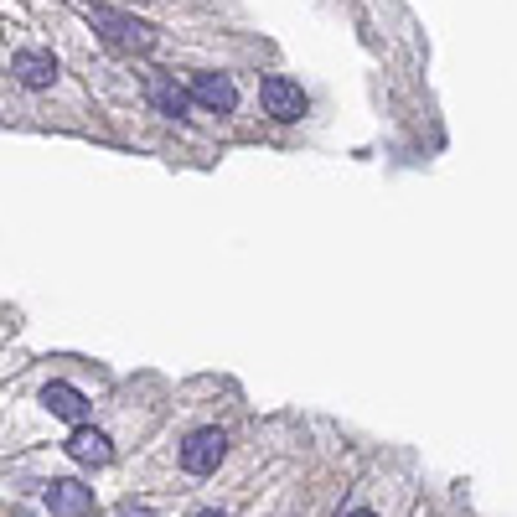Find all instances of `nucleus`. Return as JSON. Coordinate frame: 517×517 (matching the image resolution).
Segmentation results:
<instances>
[{"label":"nucleus","mask_w":517,"mask_h":517,"mask_svg":"<svg viewBox=\"0 0 517 517\" xmlns=\"http://www.w3.org/2000/svg\"><path fill=\"white\" fill-rule=\"evenodd\" d=\"M88 26L99 32V42H104V47L125 52V57H145L150 47H156V26L140 21V16H130V11L94 6V11H88Z\"/></svg>","instance_id":"1"},{"label":"nucleus","mask_w":517,"mask_h":517,"mask_svg":"<svg viewBox=\"0 0 517 517\" xmlns=\"http://www.w3.org/2000/svg\"><path fill=\"white\" fill-rule=\"evenodd\" d=\"M259 104H264L269 119H280V125H295V119H306V109H311L306 88H300L295 78H285V73H269L259 83Z\"/></svg>","instance_id":"2"},{"label":"nucleus","mask_w":517,"mask_h":517,"mask_svg":"<svg viewBox=\"0 0 517 517\" xmlns=\"http://www.w3.org/2000/svg\"><path fill=\"white\" fill-rule=\"evenodd\" d=\"M228 455V435L218 430V424H207V430H192L187 440H181V471L187 476H212L223 466Z\"/></svg>","instance_id":"3"},{"label":"nucleus","mask_w":517,"mask_h":517,"mask_svg":"<svg viewBox=\"0 0 517 517\" xmlns=\"http://www.w3.org/2000/svg\"><path fill=\"white\" fill-rule=\"evenodd\" d=\"M145 99H150V109L166 114V119H187V109L197 104L192 88H181V83L166 78V73H150V78H145Z\"/></svg>","instance_id":"4"},{"label":"nucleus","mask_w":517,"mask_h":517,"mask_svg":"<svg viewBox=\"0 0 517 517\" xmlns=\"http://www.w3.org/2000/svg\"><path fill=\"white\" fill-rule=\"evenodd\" d=\"M11 78L21 88H52L57 83V57L42 52V47H21V52H11Z\"/></svg>","instance_id":"5"},{"label":"nucleus","mask_w":517,"mask_h":517,"mask_svg":"<svg viewBox=\"0 0 517 517\" xmlns=\"http://www.w3.org/2000/svg\"><path fill=\"white\" fill-rule=\"evenodd\" d=\"M47 507L52 517H94V486H83V481H52L47 486Z\"/></svg>","instance_id":"6"},{"label":"nucleus","mask_w":517,"mask_h":517,"mask_svg":"<svg viewBox=\"0 0 517 517\" xmlns=\"http://www.w3.org/2000/svg\"><path fill=\"white\" fill-rule=\"evenodd\" d=\"M192 99H197L202 109H212V114H233L238 88H233L228 73H197V78H192Z\"/></svg>","instance_id":"7"},{"label":"nucleus","mask_w":517,"mask_h":517,"mask_svg":"<svg viewBox=\"0 0 517 517\" xmlns=\"http://www.w3.org/2000/svg\"><path fill=\"white\" fill-rule=\"evenodd\" d=\"M68 455L78 466H109L114 461V450H109V435L94 430V424H78V430L68 435Z\"/></svg>","instance_id":"8"},{"label":"nucleus","mask_w":517,"mask_h":517,"mask_svg":"<svg viewBox=\"0 0 517 517\" xmlns=\"http://www.w3.org/2000/svg\"><path fill=\"white\" fill-rule=\"evenodd\" d=\"M42 404H47L57 419H68V424H83V419H88V399H83L73 383H47V388H42Z\"/></svg>","instance_id":"9"},{"label":"nucleus","mask_w":517,"mask_h":517,"mask_svg":"<svg viewBox=\"0 0 517 517\" xmlns=\"http://www.w3.org/2000/svg\"><path fill=\"white\" fill-rule=\"evenodd\" d=\"M114 517H156V512H150V507H135V502H125V507H119Z\"/></svg>","instance_id":"10"},{"label":"nucleus","mask_w":517,"mask_h":517,"mask_svg":"<svg viewBox=\"0 0 517 517\" xmlns=\"http://www.w3.org/2000/svg\"><path fill=\"white\" fill-rule=\"evenodd\" d=\"M192 517H223L218 507H202V512H192Z\"/></svg>","instance_id":"11"},{"label":"nucleus","mask_w":517,"mask_h":517,"mask_svg":"<svg viewBox=\"0 0 517 517\" xmlns=\"http://www.w3.org/2000/svg\"><path fill=\"white\" fill-rule=\"evenodd\" d=\"M347 517H378V512H347Z\"/></svg>","instance_id":"12"}]
</instances>
